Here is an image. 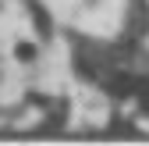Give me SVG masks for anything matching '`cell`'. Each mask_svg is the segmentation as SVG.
Returning a JSON list of instances; mask_svg holds the SVG:
<instances>
[{"mask_svg":"<svg viewBox=\"0 0 149 146\" xmlns=\"http://www.w3.org/2000/svg\"><path fill=\"white\" fill-rule=\"evenodd\" d=\"M22 4H25V14L32 18L36 32H39V39H53V18L43 7V0H22Z\"/></svg>","mask_w":149,"mask_h":146,"instance_id":"cell-1","label":"cell"},{"mask_svg":"<svg viewBox=\"0 0 149 146\" xmlns=\"http://www.w3.org/2000/svg\"><path fill=\"white\" fill-rule=\"evenodd\" d=\"M14 61L18 64H36V61H39V46H36V43H14Z\"/></svg>","mask_w":149,"mask_h":146,"instance_id":"cell-2","label":"cell"},{"mask_svg":"<svg viewBox=\"0 0 149 146\" xmlns=\"http://www.w3.org/2000/svg\"><path fill=\"white\" fill-rule=\"evenodd\" d=\"M25 103H29V107H39V111H46V107L53 103V96H46V93H25Z\"/></svg>","mask_w":149,"mask_h":146,"instance_id":"cell-3","label":"cell"}]
</instances>
